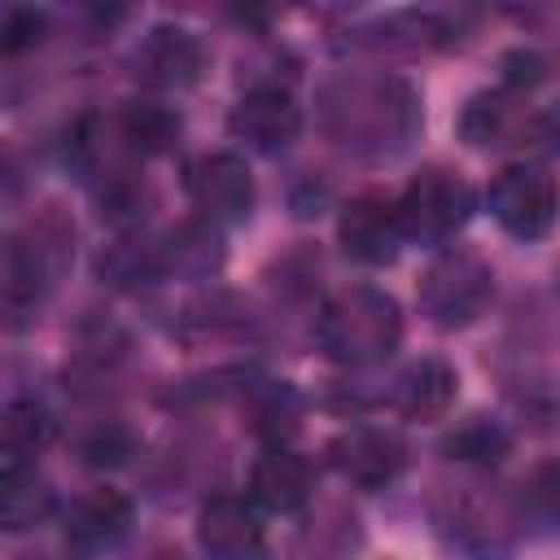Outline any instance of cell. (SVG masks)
<instances>
[{"instance_id": "cell-1", "label": "cell", "mask_w": 560, "mask_h": 560, "mask_svg": "<svg viewBox=\"0 0 560 560\" xmlns=\"http://www.w3.org/2000/svg\"><path fill=\"white\" fill-rule=\"evenodd\" d=\"M324 136L363 162L398 158L420 131V96L398 74H341L319 92Z\"/></svg>"}, {"instance_id": "cell-2", "label": "cell", "mask_w": 560, "mask_h": 560, "mask_svg": "<svg viewBox=\"0 0 560 560\" xmlns=\"http://www.w3.org/2000/svg\"><path fill=\"white\" fill-rule=\"evenodd\" d=\"M319 350L341 368H368L398 350L402 341V311L385 289L350 284L332 293L315 315Z\"/></svg>"}, {"instance_id": "cell-3", "label": "cell", "mask_w": 560, "mask_h": 560, "mask_svg": "<svg viewBox=\"0 0 560 560\" xmlns=\"http://www.w3.org/2000/svg\"><path fill=\"white\" fill-rule=\"evenodd\" d=\"M494 298V271L477 249L451 245L442 249L424 276H420V311L438 328H464L472 324Z\"/></svg>"}, {"instance_id": "cell-4", "label": "cell", "mask_w": 560, "mask_h": 560, "mask_svg": "<svg viewBox=\"0 0 560 560\" xmlns=\"http://www.w3.org/2000/svg\"><path fill=\"white\" fill-rule=\"evenodd\" d=\"M61 245H66V232H13L4 241V254H0V306H4V319L9 328H22L35 319V311L44 306L48 289H52V276L61 267Z\"/></svg>"}, {"instance_id": "cell-5", "label": "cell", "mask_w": 560, "mask_h": 560, "mask_svg": "<svg viewBox=\"0 0 560 560\" xmlns=\"http://www.w3.org/2000/svg\"><path fill=\"white\" fill-rule=\"evenodd\" d=\"M472 214V188L464 175L446 166H424L398 197V219L402 236L420 245H442L451 241Z\"/></svg>"}, {"instance_id": "cell-6", "label": "cell", "mask_w": 560, "mask_h": 560, "mask_svg": "<svg viewBox=\"0 0 560 560\" xmlns=\"http://www.w3.org/2000/svg\"><path fill=\"white\" fill-rule=\"evenodd\" d=\"M490 214L516 241H538L560 214V188L542 166H508L490 184Z\"/></svg>"}, {"instance_id": "cell-7", "label": "cell", "mask_w": 560, "mask_h": 560, "mask_svg": "<svg viewBox=\"0 0 560 560\" xmlns=\"http://www.w3.org/2000/svg\"><path fill=\"white\" fill-rule=\"evenodd\" d=\"M188 201L197 206L201 219L210 223H245L254 210V175L241 153H201L184 171Z\"/></svg>"}, {"instance_id": "cell-8", "label": "cell", "mask_w": 560, "mask_h": 560, "mask_svg": "<svg viewBox=\"0 0 560 560\" xmlns=\"http://www.w3.org/2000/svg\"><path fill=\"white\" fill-rule=\"evenodd\" d=\"M228 127L236 140H245L258 153H280L302 131V105L280 83H254L241 92V101L228 114Z\"/></svg>"}, {"instance_id": "cell-9", "label": "cell", "mask_w": 560, "mask_h": 560, "mask_svg": "<svg viewBox=\"0 0 560 560\" xmlns=\"http://www.w3.org/2000/svg\"><path fill=\"white\" fill-rule=\"evenodd\" d=\"M337 241L350 258L368 262V267H385L398 258L402 249V219H398V197L385 192H359L341 206L337 219Z\"/></svg>"}, {"instance_id": "cell-10", "label": "cell", "mask_w": 560, "mask_h": 560, "mask_svg": "<svg viewBox=\"0 0 560 560\" xmlns=\"http://www.w3.org/2000/svg\"><path fill=\"white\" fill-rule=\"evenodd\" d=\"M433 521H438V534L472 560H499L508 551L512 521L490 499H481L472 490H446L433 503Z\"/></svg>"}, {"instance_id": "cell-11", "label": "cell", "mask_w": 560, "mask_h": 560, "mask_svg": "<svg viewBox=\"0 0 560 560\" xmlns=\"http://www.w3.org/2000/svg\"><path fill=\"white\" fill-rule=\"evenodd\" d=\"M328 459H332V468L350 486H359V490H385V486L398 481V472L407 464V446L389 429L354 424V429H346V433L332 438Z\"/></svg>"}, {"instance_id": "cell-12", "label": "cell", "mask_w": 560, "mask_h": 560, "mask_svg": "<svg viewBox=\"0 0 560 560\" xmlns=\"http://www.w3.org/2000/svg\"><path fill=\"white\" fill-rule=\"evenodd\" d=\"M197 547L210 560H254L262 551L258 503L241 494H214L197 512Z\"/></svg>"}, {"instance_id": "cell-13", "label": "cell", "mask_w": 560, "mask_h": 560, "mask_svg": "<svg viewBox=\"0 0 560 560\" xmlns=\"http://www.w3.org/2000/svg\"><path fill=\"white\" fill-rule=\"evenodd\" d=\"M206 70V48L184 26H153L136 48V74L149 88H192Z\"/></svg>"}, {"instance_id": "cell-14", "label": "cell", "mask_w": 560, "mask_h": 560, "mask_svg": "<svg viewBox=\"0 0 560 560\" xmlns=\"http://www.w3.org/2000/svg\"><path fill=\"white\" fill-rule=\"evenodd\" d=\"M249 490H254V503L276 512V516H293L306 508L311 490H315V472L311 464L289 451V446H271L258 455L254 464V477H249Z\"/></svg>"}, {"instance_id": "cell-15", "label": "cell", "mask_w": 560, "mask_h": 560, "mask_svg": "<svg viewBox=\"0 0 560 560\" xmlns=\"http://www.w3.org/2000/svg\"><path fill=\"white\" fill-rule=\"evenodd\" d=\"M131 529V499L118 490H88L66 512V538L79 551H105Z\"/></svg>"}, {"instance_id": "cell-16", "label": "cell", "mask_w": 560, "mask_h": 560, "mask_svg": "<svg viewBox=\"0 0 560 560\" xmlns=\"http://www.w3.org/2000/svg\"><path fill=\"white\" fill-rule=\"evenodd\" d=\"M158 245H162V267H166V276L201 280V276L219 271V262H223V232H219V223H210V219H201V214L175 223Z\"/></svg>"}, {"instance_id": "cell-17", "label": "cell", "mask_w": 560, "mask_h": 560, "mask_svg": "<svg viewBox=\"0 0 560 560\" xmlns=\"http://www.w3.org/2000/svg\"><path fill=\"white\" fill-rule=\"evenodd\" d=\"M52 416L35 398H13L0 420V472L35 468V455L52 442Z\"/></svg>"}, {"instance_id": "cell-18", "label": "cell", "mask_w": 560, "mask_h": 560, "mask_svg": "<svg viewBox=\"0 0 560 560\" xmlns=\"http://www.w3.org/2000/svg\"><path fill=\"white\" fill-rule=\"evenodd\" d=\"M455 394H459L455 368L442 363V359H420V363H411V368L398 376V385H394V407H398L402 416H411V420H433V416H442V411L455 402Z\"/></svg>"}, {"instance_id": "cell-19", "label": "cell", "mask_w": 560, "mask_h": 560, "mask_svg": "<svg viewBox=\"0 0 560 560\" xmlns=\"http://www.w3.org/2000/svg\"><path fill=\"white\" fill-rule=\"evenodd\" d=\"M118 131H122V140L131 144L136 158H153V153H166L179 140V114L158 105V101H131L118 114Z\"/></svg>"}, {"instance_id": "cell-20", "label": "cell", "mask_w": 560, "mask_h": 560, "mask_svg": "<svg viewBox=\"0 0 560 560\" xmlns=\"http://www.w3.org/2000/svg\"><path fill=\"white\" fill-rule=\"evenodd\" d=\"M48 512H52V490L35 477V468L0 472V521H4V529L22 534V529L39 525Z\"/></svg>"}, {"instance_id": "cell-21", "label": "cell", "mask_w": 560, "mask_h": 560, "mask_svg": "<svg viewBox=\"0 0 560 560\" xmlns=\"http://www.w3.org/2000/svg\"><path fill=\"white\" fill-rule=\"evenodd\" d=\"M101 276L109 284H122V289H136V284H153L166 276L162 267V245L158 241H118L101 254Z\"/></svg>"}, {"instance_id": "cell-22", "label": "cell", "mask_w": 560, "mask_h": 560, "mask_svg": "<svg viewBox=\"0 0 560 560\" xmlns=\"http://www.w3.org/2000/svg\"><path fill=\"white\" fill-rule=\"evenodd\" d=\"M516 521L538 525V529H556L560 525V464H542L521 481V499H516Z\"/></svg>"}, {"instance_id": "cell-23", "label": "cell", "mask_w": 560, "mask_h": 560, "mask_svg": "<svg viewBox=\"0 0 560 560\" xmlns=\"http://www.w3.org/2000/svg\"><path fill=\"white\" fill-rule=\"evenodd\" d=\"M442 451L451 455V459H459V464H477V468H490V464H499L503 455H508V433L494 424V420H468V424H459L446 442H442Z\"/></svg>"}, {"instance_id": "cell-24", "label": "cell", "mask_w": 560, "mask_h": 560, "mask_svg": "<svg viewBox=\"0 0 560 560\" xmlns=\"http://www.w3.org/2000/svg\"><path fill=\"white\" fill-rule=\"evenodd\" d=\"M459 131L468 144H494L508 131V101L499 92H477L459 114Z\"/></svg>"}, {"instance_id": "cell-25", "label": "cell", "mask_w": 560, "mask_h": 560, "mask_svg": "<svg viewBox=\"0 0 560 560\" xmlns=\"http://www.w3.org/2000/svg\"><path fill=\"white\" fill-rule=\"evenodd\" d=\"M48 35V13L35 9V4H9L4 18H0V52L4 57H18L26 48H35L39 39Z\"/></svg>"}, {"instance_id": "cell-26", "label": "cell", "mask_w": 560, "mask_h": 560, "mask_svg": "<svg viewBox=\"0 0 560 560\" xmlns=\"http://www.w3.org/2000/svg\"><path fill=\"white\" fill-rule=\"evenodd\" d=\"M79 451H83V464H92V468H122L136 455V433L127 424L109 420V424L92 429Z\"/></svg>"}, {"instance_id": "cell-27", "label": "cell", "mask_w": 560, "mask_h": 560, "mask_svg": "<svg viewBox=\"0 0 560 560\" xmlns=\"http://www.w3.org/2000/svg\"><path fill=\"white\" fill-rule=\"evenodd\" d=\"M503 66H508V83H538L542 79V61L534 52H512Z\"/></svg>"}, {"instance_id": "cell-28", "label": "cell", "mask_w": 560, "mask_h": 560, "mask_svg": "<svg viewBox=\"0 0 560 560\" xmlns=\"http://www.w3.org/2000/svg\"><path fill=\"white\" fill-rule=\"evenodd\" d=\"M556 293H560V271H556Z\"/></svg>"}]
</instances>
